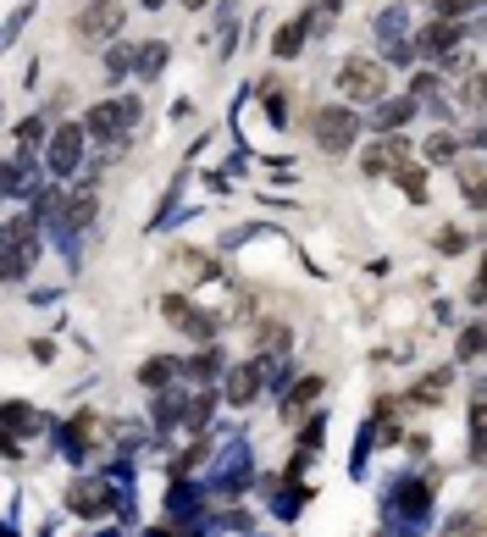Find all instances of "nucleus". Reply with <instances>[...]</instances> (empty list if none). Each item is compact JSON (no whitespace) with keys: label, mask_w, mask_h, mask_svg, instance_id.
Here are the masks:
<instances>
[{"label":"nucleus","mask_w":487,"mask_h":537,"mask_svg":"<svg viewBox=\"0 0 487 537\" xmlns=\"http://www.w3.org/2000/svg\"><path fill=\"white\" fill-rule=\"evenodd\" d=\"M404 155H410V139L382 134L377 144H366V150H361V172H366V178H387V172H394V167L404 161Z\"/></svg>","instance_id":"obj_12"},{"label":"nucleus","mask_w":487,"mask_h":537,"mask_svg":"<svg viewBox=\"0 0 487 537\" xmlns=\"http://www.w3.org/2000/svg\"><path fill=\"white\" fill-rule=\"evenodd\" d=\"M261 100H266V117H272V128H283V117H288V106H283V83H261Z\"/></svg>","instance_id":"obj_31"},{"label":"nucleus","mask_w":487,"mask_h":537,"mask_svg":"<svg viewBox=\"0 0 487 537\" xmlns=\"http://www.w3.org/2000/svg\"><path fill=\"white\" fill-rule=\"evenodd\" d=\"M94 216H100V195H94V183H83L73 200H61V216H56V228H50V233H56L61 244H73L78 233L94 228Z\"/></svg>","instance_id":"obj_7"},{"label":"nucleus","mask_w":487,"mask_h":537,"mask_svg":"<svg viewBox=\"0 0 487 537\" xmlns=\"http://www.w3.org/2000/svg\"><path fill=\"white\" fill-rule=\"evenodd\" d=\"M288 355V327H261V360Z\"/></svg>","instance_id":"obj_32"},{"label":"nucleus","mask_w":487,"mask_h":537,"mask_svg":"<svg viewBox=\"0 0 487 537\" xmlns=\"http://www.w3.org/2000/svg\"><path fill=\"white\" fill-rule=\"evenodd\" d=\"M28 272H34V266L17 256V244H12L6 222H0V282H28Z\"/></svg>","instance_id":"obj_21"},{"label":"nucleus","mask_w":487,"mask_h":537,"mask_svg":"<svg viewBox=\"0 0 487 537\" xmlns=\"http://www.w3.org/2000/svg\"><path fill=\"white\" fill-rule=\"evenodd\" d=\"M172 377H178V355H155V360L139 366V383H144V388H167Z\"/></svg>","instance_id":"obj_27"},{"label":"nucleus","mask_w":487,"mask_h":537,"mask_svg":"<svg viewBox=\"0 0 487 537\" xmlns=\"http://www.w3.org/2000/svg\"><path fill=\"white\" fill-rule=\"evenodd\" d=\"M222 350H216V343H205V350L200 355H188V360H178V377H188V383L194 388H205V383H216V377H222Z\"/></svg>","instance_id":"obj_15"},{"label":"nucleus","mask_w":487,"mask_h":537,"mask_svg":"<svg viewBox=\"0 0 487 537\" xmlns=\"http://www.w3.org/2000/svg\"><path fill=\"white\" fill-rule=\"evenodd\" d=\"M183 6H188V12H200V6H211V0H183Z\"/></svg>","instance_id":"obj_44"},{"label":"nucleus","mask_w":487,"mask_h":537,"mask_svg":"<svg viewBox=\"0 0 487 537\" xmlns=\"http://www.w3.org/2000/svg\"><path fill=\"white\" fill-rule=\"evenodd\" d=\"M6 183H12V161H0V200H6Z\"/></svg>","instance_id":"obj_42"},{"label":"nucleus","mask_w":487,"mask_h":537,"mask_svg":"<svg viewBox=\"0 0 487 537\" xmlns=\"http://www.w3.org/2000/svg\"><path fill=\"white\" fill-rule=\"evenodd\" d=\"M310 128H316V150L349 155V150H354V134H361V117H354L349 106H321Z\"/></svg>","instance_id":"obj_5"},{"label":"nucleus","mask_w":487,"mask_h":537,"mask_svg":"<svg viewBox=\"0 0 487 537\" xmlns=\"http://www.w3.org/2000/svg\"><path fill=\"white\" fill-rule=\"evenodd\" d=\"M387 178H394L399 188H404V195L421 205V200H427V172H421V167H410V155H404V161L394 167V172H387Z\"/></svg>","instance_id":"obj_28"},{"label":"nucleus","mask_w":487,"mask_h":537,"mask_svg":"<svg viewBox=\"0 0 487 537\" xmlns=\"http://www.w3.org/2000/svg\"><path fill=\"white\" fill-rule=\"evenodd\" d=\"M377 61H382V67H415L421 56H415V39H410V34H394V39H382V56H377Z\"/></svg>","instance_id":"obj_24"},{"label":"nucleus","mask_w":487,"mask_h":537,"mask_svg":"<svg viewBox=\"0 0 487 537\" xmlns=\"http://www.w3.org/2000/svg\"><path fill=\"white\" fill-rule=\"evenodd\" d=\"M222 371H227V377H222V399H227V404L244 410V404L261 399V388H266V383H261V360H239V366H222Z\"/></svg>","instance_id":"obj_11"},{"label":"nucleus","mask_w":487,"mask_h":537,"mask_svg":"<svg viewBox=\"0 0 487 537\" xmlns=\"http://www.w3.org/2000/svg\"><path fill=\"white\" fill-rule=\"evenodd\" d=\"M0 427H6V432H39L45 421H39L22 399H6V404H0Z\"/></svg>","instance_id":"obj_23"},{"label":"nucleus","mask_w":487,"mask_h":537,"mask_svg":"<svg viewBox=\"0 0 487 537\" xmlns=\"http://www.w3.org/2000/svg\"><path fill=\"white\" fill-rule=\"evenodd\" d=\"M438 249H443V256H454V249H465V233H454V228H443V233H438Z\"/></svg>","instance_id":"obj_39"},{"label":"nucleus","mask_w":487,"mask_h":537,"mask_svg":"<svg viewBox=\"0 0 487 537\" xmlns=\"http://www.w3.org/2000/svg\"><path fill=\"white\" fill-rule=\"evenodd\" d=\"M454 350H460V360H476V355H482V327L471 322V327L460 333V343H454Z\"/></svg>","instance_id":"obj_36"},{"label":"nucleus","mask_w":487,"mask_h":537,"mask_svg":"<svg viewBox=\"0 0 487 537\" xmlns=\"http://www.w3.org/2000/svg\"><path fill=\"white\" fill-rule=\"evenodd\" d=\"M448 383H454V371L443 366V371H432V377H421V383H415L404 399H410V404H438V399L448 394Z\"/></svg>","instance_id":"obj_22"},{"label":"nucleus","mask_w":487,"mask_h":537,"mask_svg":"<svg viewBox=\"0 0 487 537\" xmlns=\"http://www.w3.org/2000/svg\"><path fill=\"white\" fill-rule=\"evenodd\" d=\"M338 89H344L349 106H354V100L371 106V100H382V94H387V67H382L377 56H349L344 67H338Z\"/></svg>","instance_id":"obj_2"},{"label":"nucleus","mask_w":487,"mask_h":537,"mask_svg":"<svg viewBox=\"0 0 487 537\" xmlns=\"http://www.w3.org/2000/svg\"><path fill=\"white\" fill-rule=\"evenodd\" d=\"M183 399H188V394L172 388V383L155 388V427H161V432H178V421H183Z\"/></svg>","instance_id":"obj_18"},{"label":"nucleus","mask_w":487,"mask_h":537,"mask_svg":"<svg viewBox=\"0 0 487 537\" xmlns=\"http://www.w3.org/2000/svg\"><path fill=\"white\" fill-rule=\"evenodd\" d=\"M45 128H50V117H45V111H39V117H28V122H22V128H17V150H39Z\"/></svg>","instance_id":"obj_30"},{"label":"nucleus","mask_w":487,"mask_h":537,"mask_svg":"<svg viewBox=\"0 0 487 537\" xmlns=\"http://www.w3.org/2000/svg\"><path fill=\"white\" fill-rule=\"evenodd\" d=\"M67 510L83 515V521H106V515L117 510V482H111V477H73Z\"/></svg>","instance_id":"obj_6"},{"label":"nucleus","mask_w":487,"mask_h":537,"mask_svg":"<svg viewBox=\"0 0 487 537\" xmlns=\"http://www.w3.org/2000/svg\"><path fill=\"white\" fill-rule=\"evenodd\" d=\"M139 6H144V12H161V6H167V0H139Z\"/></svg>","instance_id":"obj_43"},{"label":"nucleus","mask_w":487,"mask_h":537,"mask_svg":"<svg viewBox=\"0 0 487 537\" xmlns=\"http://www.w3.org/2000/svg\"><path fill=\"white\" fill-rule=\"evenodd\" d=\"M122 22H127V6L122 0H89V6L78 12V22H73V34H78V45H111L117 34H122Z\"/></svg>","instance_id":"obj_3"},{"label":"nucleus","mask_w":487,"mask_h":537,"mask_svg":"<svg viewBox=\"0 0 487 537\" xmlns=\"http://www.w3.org/2000/svg\"><path fill=\"white\" fill-rule=\"evenodd\" d=\"M83 167V122H56L45 144V178H73Z\"/></svg>","instance_id":"obj_4"},{"label":"nucleus","mask_w":487,"mask_h":537,"mask_svg":"<svg viewBox=\"0 0 487 537\" xmlns=\"http://www.w3.org/2000/svg\"><path fill=\"white\" fill-rule=\"evenodd\" d=\"M394 34H410V6L394 0V6L377 12V39H394Z\"/></svg>","instance_id":"obj_26"},{"label":"nucleus","mask_w":487,"mask_h":537,"mask_svg":"<svg viewBox=\"0 0 487 537\" xmlns=\"http://www.w3.org/2000/svg\"><path fill=\"white\" fill-rule=\"evenodd\" d=\"M394 515H404L410 526H421L432 515V488L421 482V477H399L394 482Z\"/></svg>","instance_id":"obj_13"},{"label":"nucleus","mask_w":487,"mask_h":537,"mask_svg":"<svg viewBox=\"0 0 487 537\" xmlns=\"http://www.w3.org/2000/svg\"><path fill=\"white\" fill-rule=\"evenodd\" d=\"M415 106H421V100H410V94H382V100H371V128H377V134L404 128V122L415 117Z\"/></svg>","instance_id":"obj_14"},{"label":"nucleus","mask_w":487,"mask_h":537,"mask_svg":"<svg viewBox=\"0 0 487 537\" xmlns=\"http://www.w3.org/2000/svg\"><path fill=\"white\" fill-rule=\"evenodd\" d=\"M161 316H167L172 327H183L188 338H200V343H211L216 333H222V316H211V310H200V305H188V299H161Z\"/></svg>","instance_id":"obj_9"},{"label":"nucleus","mask_w":487,"mask_h":537,"mask_svg":"<svg viewBox=\"0 0 487 537\" xmlns=\"http://www.w3.org/2000/svg\"><path fill=\"white\" fill-rule=\"evenodd\" d=\"M454 155H460V139L454 134H432L427 139V161H454Z\"/></svg>","instance_id":"obj_34"},{"label":"nucleus","mask_w":487,"mask_h":537,"mask_svg":"<svg viewBox=\"0 0 487 537\" xmlns=\"http://www.w3.org/2000/svg\"><path fill=\"white\" fill-rule=\"evenodd\" d=\"M167 510H172V521H188V526H200V488L194 482H172V493H167Z\"/></svg>","instance_id":"obj_17"},{"label":"nucleus","mask_w":487,"mask_h":537,"mask_svg":"<svg viewBox=\"0 0 487 537\" xmlns=\"http://www.w3.org/2000/svg\"><path fill=\"white\" fill-rule=\"evenodd\" d=\"M465 200L482 205V167H465Z\"/></svg>","instance_id":"obj_38"},{"label":"nucleus","mask_w":487,"mask_h":537,"mask_svg":"<svg viewBox=\"0 0 487 537\" xmlns=\"http://www.w3.org/2000/svg\"><path fill=\"white\" fill-rule=\"evenodd\" d=\"M460 100H465V106H471V111H476V106H482V83H476V78H471V83H465V94H460Z\"/></svg>","instance_id":"obj_41"},{"label":"nucleus","mask_w":487,"mask_h":537,"mask_svg":"<svg viewBox=\"0 0 487 537\" xmlns=\"http://www.w3.org/2000/svg\"><path fill=\"white\" fill-rule=\"evenodd\" d=\"M0 455H6V460H17V455H22V437H17V432H6V427H0Z\"/></svg>","instance_id":"obj_40"},{"label":"nucleus","mask_w":487,"mask_h":537,"mask_svg":"<svg viewBox=\"0 0 487 537\" xmlns=\"http://www.w3.org/2000/svg\"><path fill=\"white\" fill-rule=\"evenodd\" d=\"M410 39H415V56H427V61H438V67H443V61L460 50L465 28H460V22H448V17H432V22L421 28V34H410Z\"/></svg>","instance_id":"obj_8"},{"label":"nucleus","mask_w":487,"mask_h":537,"mask_svg":"<svg viewBox=\"0 0 487 537\" xmlns=\"http://www.w3.org/2000/svg\"><path fill=\"white\" fill-rule=\"evenodd\" d=\"M106 73H111V78L134 73V45H111V50H106Z\"/></svg>","instance_id":"obj_33"},{"label":"nucleus","mask_w":487,"mask_h":537,"mask_svg":"<svg viewBox=\"0 0 487 537\" xmlns=\"http://www.w3.org/2000/svg\"><path fill=\"white\" fill-rule=\"evenodd\" d=\"M432 12H438V17H448V22H460L465 12H476V0H432Z\"/></svg>","instance_id":"obj_37"},{"label":"nucleus","mask_w":487,"mask_h":537,"mask_svg":"<svg viewBox=\"0 0 487 537\" xmlns=\"http://www.w3.org/2000/svg\"><path fill=\"white\" fill-rule=\"evenodd\" d=\"M28 17H34V0H22V6H17V12H12L6 22H0V50H6V45H12V39L22 34V28H28Z\"/></svg>","instance_id":"obj_29"},{"label":"nucleus","mask_w":487,"mask_h":537,"mask_svg":"<svg viewBox=\"0 0 487 537\" xmlns=\"http://www.w3.org/2000/svg\"><path fill=\"white\" fill-rule=\"evenodd\" d=\"M139 117H144V100H139V94H117V100H100V106H89V117H83V139L117 144L122 134L139 128Z\"/></svg>","instance_id":"obj_1"},{"label":"nucleus","mask_w":487,"mask_h":537,"mask_svg":"<svg viewBox=\"0 0 487 537\" xmlns=\"http://www.w3.org/2000/svg\"><path fill=\"white\" fill-rule=\"evenodd\" d=\"M305 39H310V28H305V17H294V22H283V28H277V39H272V56H277V61H294V56L305 50Z\"/></svg>","instance_id":"obj_19"},{"label":"nucleus","mask_w":487,"mask_h":537,"mask_svg":"<svg viewBox=\"0 0 487 537\" xmlns=\"http://www.w3.org/2000/svg\"><path fill=\"white\" fill-rule=\"evenodd\" d=\"M288 399H283V410H288V416H300V410H310L316 399H321V377H300V383L294 388H283Z\"/></svg>","instance_id":"obj_25"},{"label":"nucleus","mask_w":487,"mask_h":537,"mask_svg":"<svg viewBox=\"0 0 487 537\" xmlns=\"http://www.w3.org/2000/svg\"><path fill=\"white\" fill-rule=\"evenodd\" d=\"M167 61H172V45H167V39L134 45V78H139V83H155L161 73H167Z\"/></svg>","instance_id":"obj_16"},{"label":"nucleus","mask_w":487,"mask_h":537,"mask_svg":"<svg viewBox=\"0 0 487 537\" xmlns=\"http://www.w3.org/2000/svg\"><path fill=\"white\" fill-rule=\"evenodd\" d=\"M438 89H443V78H438V73H421V78L410 83V100L427 106V100H438Z\"/></svg>","instance_id":"obj_35"},{"label":"nucleus","mask_w":487,"mask_h":537,"mask_svg":"<svg viewBox=\"0 0 487 537\" xmlns=\"http://www.w3.org/2000/svg\"><path fill=\"white\" fill-rule=\"evenodd\" d=\"M244 488H249V449H244L239 437H233V449L222 455L216 477H211V493H216V498H239Z\"/></svg>","instance_id":"obj_10"},{"label":"nucleus","mask_w":487,"mask_h":537,"mask_svg":"<svg viewBox=\"0 0 487 537\" xmlns=\"http://www.w3.org/2000/svg\"><path fill=\"white\" fill-rule=\"evenodd\" d=\"M89 432H94V421H89V410H83V416H73L67 427H61V455L83 460V455H89Z\"/></svg>","instance_id":"obj_20"}]
</instances>
